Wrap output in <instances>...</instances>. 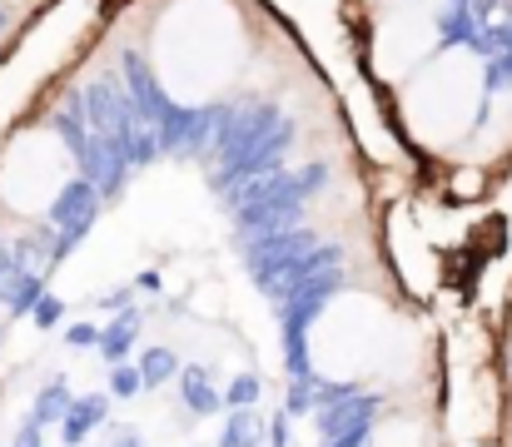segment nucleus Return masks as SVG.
<instances>
[{
  "label": "nucleus",
  "mask_w": 512,
  "mask_h": 447,
  "mask_svg": "<svg viewBox=\"0 0 512 447\" xmlns=\"http://www.w3.org/2000/svg\"><path fill=\"white\" fill-rule=\"evenodd\" d=\"M289 145H294V120L279 105H224L214 135V169H209L214 194L229 199L249 179L274 174Z\"/></svg>",
  "instance_id": "obj_1"
},
{
  "label": "nucleus",
  "mask_w": 512,
  "mask_h": 447,
  "mask_svg": "<svg viewBox=\"0 0 512 447\" xmlns=\"http://www.w3.org/2000/svg\"><path fill=\"white\" fill-rule=\"evenodd\" d=\"M329 169L324 164H304V169H274L264 179H249L244 189H234L224 199V209L239 224V239L254 234H274V229H294L299 214L309 209V199L324 189Z\"/></svg>",
  "instance_id": "obj_2"
},
{
  "label": "nucleus",
  "mask_w": 512,
  "mask_h": 447,
  "mask_svg": "<svg viewBox=\"0 0 512 447\" xmlns=\"http://www.w3.org/2000/svg\"><path fill=\"white\" fill-rule=\"evenodd\" d=\"M343 284V249L329 244L314 254V269L279 298V328H284V368L289 378H309V328L324 313V303Z\"/></svg>",
  "instance_id": "obj_3"
},
{
  "label": "nucleus",
  "mask_w": 512,
  "mask_h": 447,
  "mask_svg": "<svg viewBox=\"0 0 512 447\" xmlns=\"http://www.w3.org/2000/svg\"><path fill=\"white\" fill-rule=\"evenodd\" d=\"M239 244H244V269L254 289L274 303L314 269V254H319V239L309 229H274V234H254Z\"/></svg>",
  "instance_id": "obj_4"
},
{
  "label": "nucleus",
  "mask_w": 512,
  "mask_h": 447,
  "mask_svg": "<svg viewBox=\"0 0 512 447\" xmlns=\"http://www.w3.org/2000/svg\"><path fill=\"white\" fill-rule=\"evenodd\" d=\"M100 189H95V179H85V174H75L50 204H45V224H55L70 244H80L85 234H90V224H95V214H100Z\"/></svg>",
  "instance_id": "obj_5"
},
{
  "label": "nucleus",
  "mask_w": 512,
  "mask_h": 447,
  "mask_svg": "<svg viewBox=\"0 0 512 447\" xmlns=\"http://www.w3.org/2000/svg\"><path fill=\"white\" fill-rule=\"evenodd\" d=\"M110 393H85V398H75L70 403V413L60 418V443L65 447H80L90 433H100L105 428V418H110Z\"/></svg>",
  "instance_id": "obj_6"
},
{
  "label": "nucleus",
  "mask_w": 512,
  "mask_h": 447,
  "mask_svg": "<svg viewBox=\"0 0 512 447\" xmlns=\"http://www.w3.org/2000/svg\"><path fill=\"white\" fill-rule=\"evenodd\" d=\"M140 323H145V313L130 303V308H120L105 328H100V358L115 368V363H125L130 353H135V343H140Z\"/></svg>",
  "instance_id": "obj_7"
},
{
  "label": "nucleus",
  "mask_w": 512,
  "mask_h": 447,
  "mask_svg": "<svg viewBox=\"0 0 512 447\" xmlns=\"http://www.w3.org/2000/svg\"><path fill=\"white\" fill-rule=\"evenodd\" d=\"M179 403L194 413V418H214L224 408V393L214 388L209 368H179Z\"/></svg>",
  "instance_id": "obj_8"
},
{
  "label": "nucleus",
  "mask_w": 512,
  "mask_h": 447,
  "mask_svg": "<svg viewBox=\"0 0 512 447\" xmlns=\"http://www.w3.org/2000/svg\"><path fill=\"white\" fill-rule=\"evenodd\" d=\"M70 403H75L70 383H65V378H50V383L35 393V408H30V418H35V423H45V428H60V418L70 413Z\"/></svg>",
  "instance_id": "obj_9"
},
{
  "label": "nucleus",
  "mask_w": 512,
  "mask_h": 447,
  "mask_svg": "<svg viewBox=\"0 0 512 447\" xmlns=\"http://www.w3.org/2000/svg\"><path fill=\"white\" fill-rule=\"evenodd\" d=\"M135 363H140V378H145V388H165V383H179V368H184V363H179V353H174V348H165V343H160V348H140V358H135Z\"/></svg>",
  "instance_id": "obj_10"
},
{
  "label": "nucleus",
  "mask_w": 512,
  "mask_h": 447,
  "mask_svg": "<svg viewBox=\"0 0 512 447\" xmlns=\"http://www.w3.org/2000/svg\"><path fill=\"white\" fill-rule=\"evenodd\" d=\"M219 447H259V418H254V408H229V423L219 433Z\"/></svg>",
  "instance_id": "obj_11"
},
{
  "label": "nucleus",
  "mask_w": 512,
  "mask_h": 447,
  "mask_svg": "<svg viewBox=\"0 0 512 447\" xmlns=\"http://www.w3.org/2000/svg\"><path fill=\"white\" fill-rule=\"evenodd\" d=\"M145 393V378H140V363H115L110 368V398H120V403H130V398H140Z\"/></svg>",
  "instance_id": "obj_12"
},
{
  "label": "nucleus",
  "mask_w": 512,
  "mask_h": 447,
  "mask_svg": "<svg viewBox=\"0 0 512 447\" xmlns=\"http://www.w3.org/2000/svg\"><path fill=\"white\" fill-rule=\"evenodd\" d=\"M259 393H264L259 373H234V383L224 388V408H254Z\"/></svg>",
  "instance_id": "obj_13"
},
{
  "label": "nucleus",
  "mask_w": 512,
  "mask_h": 447,
  "mask_svg": "<svg viewBox=\"0 0 512 447\" xmlns=\"http://www.w3.org/2000/svg\"><path fill=\"white\" fill-rule=\"evenodd\" d=\"M30 318H35V328H60V323H65V303L55 294H40L35 308H30Z\"/></svg>",
  "instance_id": "obj_14"
},
{
  "label": "nucleus",
  "mask_w": 512,
  "mask_h": 447,
  "mask_svg": "<svg viewBox=\"0 0 512 447\" xmlns=\"http://www.w3.org/2000/svg\"><path fill=\"white\" fill-rule=\"evenodd\" d=\"M65 343L70 348H100V323H70L65 328Z\"/></svg>",
  "instance_id": "obj_15"
},
{
  "label": "nucleus",
  "mask_w": 512,
  "mask_h": 447,
  "mask_svg": "<svg viewBox=\"0 0 512 447\" xmlns=\"http://www.w3.org/2000/svg\"><path fill=\"white\" fill-rule=\"evenodd\" d=\"M368 438H373V423L348 428V433H339V438H324V447H368Z\"/></svg>",
  "instance_id": "obj_16"
},
{
  "label": "nucleus",
  "mask_w": 512,
  "mask_h": 447,
  "mask_svg": "<svg viewBox=\"0 0 512 447\" xmlns=\"http://www.w3.org/2000/svg\"><path fill=\"white\" fill-rule=\"evenodd\" d=\"M40 433H45V423L25 418V423L15 428V443H10V447H45V438H40Z\"/></svg>",
  "instance_id": "obj_17"
},
{
  "label": "nucleus",
  "mask_w": 512,
  "mask_h": 447,
  "mask_svg": "<svg viewBox=\"0 0 512 447\" xmlns=\"http://www.w3.org/2000/svg\"><path fill=\"white\" fill-rule=\"evenodd\" d=\"M264 438H269V447H289L294 433H289V413H284V408L274 413V423H269V433H264Z\"/></svg>",
  "instance_id": "obj_18"
},
{
  "label": "nucleus",
  "mask_w": 512,
  "mask_h": 447,
  "mask_svg": "<svg viewBox=\"0 0 512 447\" xmlns=\"http://www.w3.org/2000/svg\"><path fill=\"white\" fill-rule=\"evenodd\" d=\"M135 289H140V294H160V274H155V269L135 274Z\"/></svg>",
  "instance_id": "obj_19"
},
{
  "label": "nucleus",
  "mask_w": 512,
  "mask_h": 447,
  "mask_svg": "<svg viewBox=\"0 0 512 447\" xmlns=\"http://www.w3.org/2000/svg\"><path fill=\"white\" fill-rule=\"evenodd\" d=\"M115 447H145V438H140V433H130V428H125V433H120V438H115Z\"/></svg>",
  "instance_id": "obj_20"
}]
</instances>
